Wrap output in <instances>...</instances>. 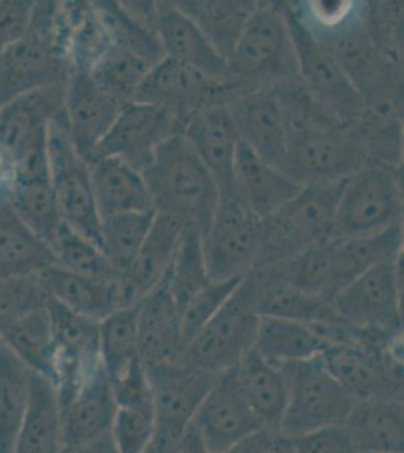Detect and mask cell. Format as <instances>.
<instances>
[{
	"instance_id": "f6af8a7d",
	"label": "cell",
	"mask_w": 404,
	"mask_h": 453,
	"mask_svg": "<svg viewBox=\"0 0 404 453\" xmlns=\"http://www.w3.org/2000/svg\"><path fill=\"white\" fill-rule=\"evenodd\" d=\"M275 273L305 294L329 301L335 295L331 260V241L309 248L286 262L267 265Z\"/></svg>"
},
{
	"instance_id": "2e32d148",
	"label": "cell",
	"mask_w": 404,
	"mask_h": 453,
	"mask_svg": "<svg viewBox=\"0 0 404 453\" xmlns=\"http://www.w3.org/2000/svg\"><path fill=\"white\" fill-rule=\"evenodd\" d=\"M181 132L183 124L174 113L153 104L128 102L87 162L118 157L142 173L157 147Z\"/></svg>"
},
{
	"instance_id": "d6986e66",
	"label": "cell",
	"mask_w": 404,
	"mask_h": 453,
	"mask_svg": "<svg viewBox=\"0 0 404 453\" xmlns=\"http://www.w3.org/2000/svg\"><path fill=\"white\" fill-rule=\"evenodd\" d=\"M65 83L16 98L0 109V155L11 170L23 156L49 145L50 123L64 112Z\"/></svg>"
},
{
	"instance_id": "db71d44e",
	"label": "cell",
	"mask_w": 404,
	"mask_h": 453,
	"mask_svg": "<svg viewBox=\"0 0 404 453\" xmlns=\"http://www.w3.org/2000/svg\"><path fill=\"white\" fill-rule=\"evenodd\" d=\"M34 6L32 0H0V53L25 35Z\"/></svg>"
},
{
	"instance_id": "7c38bea8",
	"label": "cell",
	"mask_w": 404,
	"mask_h": 453,
	"mask_svg": "<svg viewBox=\"0 0 404 453\" xmlns=\"http://www.w3.org/2000/svg\"><path fill=\"white\" fill-rule=\"evenodd\" d=\"M332 310L348 328L403 335L400 260L369 269L331 299Z\"/></svg>"
},
{
	"instance_id": "f1b7e54d",
	"label": "cell",
	"mask_w": 404,
	"mask_h": 453,
	"mask_svg": "<svg viewBox=\"0 0 404 453\" xmlns=\"http://www.w3.org/2000/svg\"><path fill=\"white\" fill-rule=\"evenodd\" d=\"M234 185L241 204L262 221L293 200L303 188L243 142L237 147Z\"/></svg>"
},
{
	"instance_id": "681fc988",
	"label": "cell",
	"mask_w": 404,
	"mask_h": 453,
	"mask_svg": "<svg viewBox=\"0 0 404 453\" xmlns=\"http://www.w3.org/2000/svg\"><path fill=\"white\" fill-rule=\"evenodd\" d=\"M241 280L243 279L210 281L190 299L189 304L181 311V330L185 346L225 305L231 295L239 288Z\"/></svg>"
},
{
	"instance_id": "b9f144b4",
	"label": "cell",
	"mask_w": 404,
	"mask_h": 453,
	"mask_svg": "<svg viewBox=\"0 0 404 453\" xmlns=\"http://www.w3.org/2000/svg\"><path fill=\"white\" fill-rule=\"evenodd\" d=\"M156 211H134L103 218L100 250L112 268L117 281L132 269L142 247Z\"/></svg>"
},
{
	"instance_id": "ab89813d",
	"label": "cell",
	"mask_w": 404,
	"mask_h": 453,
	"mask_svg": "<svg viewBox=\"0 0 404 453\" xmlns=\"http://www.w3.org/2000/svg\"><path fill=\"white\" fill-rule=\"evenodd\" d=\"M0 340L10 348L35 375L51 382L55 345L47 307L34 310L6 326Z\"/></svg>"
},
{
	"instance_id": "7dc6e473",
	"label": "cell",
	"mask_w": 404,
	"mask_h": 453,
	"mask_svg": "<svg viewBox=\"0 0 404 453\" xmlns=\"http://www.w3.org/2000/svg\"><path fill=\"white\" fill-rule=\"evenodd\" d=\"M51 251L55 254L57 266L67 269L70 273L117 281V277L100 247L65 224H62Z\"/></svg>"
},
{
	"instance_id": "7bdbcfd3",
	"label": "cell",
	"mask_w": 404,
	"mask_h": 453,
	"mask_svg": "<svg viewBox=\"0 0 404 453\" xmlns=\"http://www.w3.org/2000/svg\"><path fill=\"white\" fill-rule=\"evenodd\" d=\"M11 203L21 221L42 242L53 247L64 221L57 209L50 177L36 180L11 181Z\"/></svg>"
},
{
	"instance_id": "e575fe53",
	"label": "cell",
	"mask_w": 404,
	"mask_h": 453,
	"mask_svg": "<svg viewBox=\"0 0 404 453\" xmlns=\"http://www.w3.org/2000/svg\"><path fill=\"white\" fill-rule=\"evenodd\" d=\"M317 325L281 318H260L254 350L273 366L311 360L331 348Z\"/></svg>"
},
{
	"instance_id": "9f6ffc18",
	"label": "cell",
	"mask_w": 404,
	"mask_h": 453,
	"mask_svg": "<svg viewBox=\"0 0 404 453\" xmlns=\"http://www.w3.org/2000/svg\"><path fill=\"white\" fill-rule=\"evenodd\" d=\"M61 453H118L113 444L111 434L95 438L87 443L74 444V446H64Z\"/></svg>"
},
{
	"instance_id": "3957f363",
	"label": "cell",
	"mask_w": 404,
	"mask_h": 453,
	"mask_svg": "<svg viewBox=\"0 0 404 453\" xmlns=\"http://www.w3.org/2000/svg\"><path fill=\"white\" fill-rule=\"evenodd\" d=\"M231 87L278 88L301 82L296 49L282 4L256 2L228 58Z\"/></svg>"
},
{
	"instance_id": "4dcf8cb0",
	"label": "cell",
	"mask_w": 404,
	"mask_h": 453,
	"mask_svg": "<svg viewBox=\"0 0 404 453\" xmlns=\"http://www.w3.org/2000/svg\"><path fill=\"white\" fill-rule=\"evenodd\" d=\"M344 427L361 453H404L403 401L356 399Z\"/></svg>"
},
{
	"instance_id": "c3c4849f",
	"label": "cell",
	"mask_w": 404,
	"mask_h": 453,
	"mask_svg": "<svg viewBox=\"0 0 404 453\" xmlns=\"http://www.w3.org/2000/svg\"><path fill=\"white\" fill-rule=\"evenodd\" d=\"M47 301L49 295L38 275L0 281V331L21 316L46 307Z\"/></svg>"
},
{
	"instance_id": "816d5d0a",
	"label": "cell",
	"mask_w": 404,
	"mask_h": 453,
	"mask_svg": "<svg viewBox=\"0 0 404 453\" xmlns=\"http://www.w3.org/2000/svg\"><path fill=\"white\" fill-rule=\"evenodd\" d=\"M154 433L153 416L118 408L111 437L118 453H143Z\"/></svg>"
},
{
	"instance_id": "603a6c76",
	"label": "cell",
	"mask_w": 404,
	"mask_h": 453,
	"mask_svg": "<svg viewBox=\"0 0 404 453\" xmlns=\"http://www.w3.org/2000/svg\"><path fill=\"white\" fill-rule=\"evenodd\" d=\"M124 104L103 91L89 72L70 70L65 96L64 119L68 134L79 155L89 159L94 149L108 134Z\"/></svg>"
},
{
	"instance_id": "ac0fdd59",
	"label": "cell",
	"mask_w": 404,
	"mask_h": 453,
	"mask_svg": "<svg viewBox=\"0 0 404 453\" xmlns=\"http://www.w3.org/2000/svg\"><path fill=\"white\" fill-rule=\"evenodd\" d=\"M225 104L236 124L240 142L271 165L281 168L288 134L277 89H237L231 87Z\"/></svg>"
},
{
	"instance_id": "6da1fadb",
	"label": "cell",
	"mask_w": 404,
	"mask_h": 453,
	"mask_svg": "<svg viewBox=\"0 0 404 453\" xmlns=\"http://www.w3.org/2000/svg\"><path fill=\"white\" fill-rule=\"evenodd\" d=\"M142 175L154 211L179 219L204 236L219 206V191L183 134L162 142Z\"/></svg>"
},
{
	"instance_id": "44dd1931",
	"label": "cell",
	"mask_w": 404,
	"mask_h": 453,
	"mask_svg": "<svg viewBox=\"0 0 404 453\" xmlns=\"http://www.w3.org/2000/svg\"><path fill=\"white\" fill-rule=\"evenodd\" d=\"M234 369L216 380L192 422L210 453H225L243 438L264 429L241 396Z\"/></svg>"
},
{
	"instance_id": "f5cc1de1",
	"label": "cell",
	"mask_w": 404,
	"mask_h": 453,
	"mask_svg": "<svg viewBox=\"0 0 404 453\" xmlns=\"http://www.w3.org/2000/svg\"><path fill=\"white\" fill-rule=\"evenodd\" d=\"M294 453H361L344 425L292 437Z\"/></svg>"
},
{
	"instance_id": "7a4b0ae2",
	"label": "cell",
	"mask_w": 404,
	"mask_h": 453,
	"mask_svg": "<svg viewBox=\"0 0 404 453\" xmlns=\"http://www.w3.org/2000/svg\"><path fill=\"white\" fill-rule=\"evenodd\" d=\"M68 72L61 2H35L25 35L0 53V109L27 94L64 85Z\"/></svg>"
},
{
	"instance_id": "4fadbf2b",
	"label": "cell",
	"mask_w": 404,
	"mask_h": 453,
	"mask_svg": "<svg viewBox=\"0 0 404 453\" xmlns=\"http://www.w3.org/2000/svg\"><path fill=\"white\" fill-rule=\"evenodd\" d=\"M201 241L211 281L245 279L256 268L262 253V219L239 198H219L215 218Z\"/></svg>"
},
{
	"instance_id": "83f0119b",
	"label": "cell",
	"mask_w": 404,
	"mask_h": 453,
	"mask_svg": "<svg viewBox=\"0 0 404 453\" xmlns=\"http://www.w3.org/2000/svg\"><path fill=\"white\" fill-rule=\"evenodd\" d=\"M117 411L118 405L113 397L112 384L100 366L61 407L64 446L87 443L108 435Z\"/></svg>"
},
{
	"instance_id": "8fae6325",
	"label": "cell",
	"mask_w": 404,
	"mask_h": 453,
	"mask_svg": "<svg viewBox=\"0 0 404 453\" xmlns=\"http://www.w3.org/2000/svg\"><path fill=\"white\" fill-rule=\"evenodd\" d=\"M49 162L51 188L62 221L100 247L102 217L94 196L91 171L72 144L64 112L49 127Z\"/></svg>"
},
{
	"instance_id": "e0dca14e",
	"label": "cell",
	"mask_w": 404,
	"mask_h": 453,
	"mask_svg": "<svg viewBox=\"0 0 404 453\" xmlns=\"http://www.w3.org/2000/svg\"><path fill=\"white\" fill-rule=\"evenodd\" d=\"M231 85L219 83L194 68L164 57L149 68L132 102L166 109L185 126L190 115L209 104L225 102Z\"/></svg>"
},
{
	"instance_id": "4316f807",
	"label": "cell",
	"mask_w": 404,
	"mask_h": 453,
	"mask_svg": "<svg viewBox=\"0 0 404 453\" xmlns=\"http://www.w3.org/2000/svg\"><path fill=\"white\" fill-rule=\"evenodd\" d=\"M183 232L185 226L179 219L156 211L133 266L117 281L123 307L138 304L168 275Z\"/></svg>"
},
{
	"instance_id": "484cf974",
	"label": "cell",
	"mask_w": 404,
	"mask_h": 453,
	"mask_svg": "<svg viewBox=\"0 0 404 453\" xmlns=\"http://www.w3.org/2000/svg\"><path fill=\"white\" fill-rule=\"evenodd\" d=\"M181 314L169 292L168 275L139 301L138 357L143 366L177 361L183 352Z\"/></svg>"
},
{
	"instance_id": "f546056e",
	"label": "cell",
	"mask_w": 404,
	"mask_h": 453,
	"mask_svg": "<svg viewBox=\"0 0 404 453\" xmlns=\"http://www.w3.org/2000/svg\"><path fill=\"white\" fill-rule=\"evenodd\" d=\"M57 265L55 254L32 232L11 203V186L0 191V281L38 275Z\"/></svg>"
},
{
	"instance_id": "60d3db41",
	"label": "cell",
	"mask_w": 404,
	"mask_h": 453,
	"mask_svg": "<svg viewBox=\"0 0 404 453\" xmlns=\"http://www.w3.org/2000/svg\"><path fill=\"white\" fill-rule=\"evenodd\" d=\"M138 313L139 303L119 307L98 322L100 363L111 381L139 360Z\"/></svg>"
},
{
	"instance_id": "8992f818",
	"label": "cell",
	"mask_w": 404,
	"mask_h": 453,
	"mask_svg": "<svg viewBox=\"0 0 404 453\" xmlns=\"http://www.w3.org/2000/svg\"><path fill=\"white\" fill-rule=\"evenodd\" d=\"M403 222L400 166L369 164L348 177L338 201L332 239L369 236Z\"/></svg>"
},
{
	"instance_id": "8d00e7d4",
	"label": "cell",
	"mask_w": 404,
	"mask_h": 453,
	"mask_svg": "<svg viewBox=\"0 0 404 453\" xmlns=\"http://www.w3.org/2000/svg\"><path fill=\"white\" fill-rule=\"evenodd\" d=\"M62 448L61 408L57 390L46 378L34 375L31 401L12 453H61Z\"/></svg>"
},
{
	"instance_id": "52a82bcc",
	"label": "cell",
	"mask_w": 404,
	"mask_h": 453,
	"mask_svg": "<svg viewBox=\"0 0 404 453\" xmlns=\"http://www.w3.org/2000/svg\"><path fill=\"white\" fill-rule=\"evenodd\" d=\"M278 367L286 382V407L279 433L297 437L344 425L356 399L329 373L322 356Z\"/></svg>"
},
{
	"instance_id": "836d02e7",
	"label": "cell",
	"mask_w": 404,
	"mask_h": 453,
	"mask_svg": "<svg viewBox=\"0 0 404 453\" xmlns=\"http://www.w3.org/2000/svg\"><path fill=\"white\" fill-rule=\"evenodd\" d=\"M403 253V222L384 232L350 239H331L335 294L374 266L400 260Z\"/></svg>"
},
{
	"instance_id": "9c48e42d",
	"label": "cell",
	"mask_w": 404,
	"mask_h": 453,
	"mask_svg": "<svg viewBox=\"0 0 404 453\" xmlns=\"http://www.w3.org/2000/svg\"><path fill=\"white\" fill-rule=\"evenodd\" d=\"M153 387L154 433L143 453H174L217 375L181 361L147 367Z\"/></svg>"
},
{
	"instance_id": "11a10c76",
	"label": "cell",
	"mask_w": 404,
	"mask_h": 453,
	"mask_svg": "<svg viewBox=\"0 0 404 453\" xmlns=\"http://www.w3.org/2000/svg\"><path fill=\"white\" fill-rule=\"evenodd\" d=\"M225 453H294V448L292 437L279 431L258 429Z\"/></svg>"
},
{
	"instance_id": "d6a6232c",
	"label": "cell",
	"mask_w": 404,
	"mask_h": 453,
	"mask_svg": "<svg viewBox=\"0 0 404 453\" xmlns=\"http://www.w3.org/2000/svg\"><path fill=\"white\" fill-rule=\"evenodd\" d=\"M49 298L65 305L74 313L89 319H104L123 307L119 286L115 280H100L70 273L57 265H51L38 273Z\"/></svg>"
},
{
	"instance_id": "277c9868",
	"label": "cell",
	"mask_w": 404,
	"mask_h": 453,
	"mask_svg": "<svg viewBox=\"0 0 404 453\" xmlns=\"http://www.w3.org/2000/svg\"><path fill=\"white\" fill-rule=\"evenodd\" d=\"M344 185L346 180L303 186L293 200L263 219L262 253L256 268L286 262L331 241Z\"/></svg>"
},
{
	"instance_id": "d4e9b609",
	"label": "cell",
	"mask_w": 404,
	"mask_h": 453,
	"mask_svg": "<svg viewBox=\"0 0 404 453\" xmlns=\"http://www.w3.org/2000/svg\"><path fill=\"white\" fill-rule=\"evenodd\" d=\"M156 31L164 57L186 64L216 82L231 85L225 58L211 46L200 27L175 2H157Z\"/></svg>"
},
{
	"instance_id": "d590c367",
	"label": "cell",
	"mask_w": 404,
	"mask_h": 453,
	"mask_svg": "<svg viewBox=\"0 0 404 453\" xmlns=\"http://www.w3.org/2000/svg\"><path fill=\"white\" fill-rule=\"evenodd\" d=\"M234 372L241 396L260 425L279 431L286 407V382L281 367L273 366L252 349Z\"/></svg>"
},
{
	"instance_id": "74e56055",
	"label": "cell",
	"mask_w": 404,
	"mask_h": 453,
	"mask_svg": "<svg viewBox=\"0 0 404 453\" xmlns=\"http://www.w3.org/2000/svg\"><path fill=\"white\" fill-rule=\"evenodd\" d=\"M175 4L226 61L256 6V2L237 0H186Z\"/></svg>"
},
{
	"instance_id": "ba28073f",
	"label": "cell",
	"mask_w": 404,
	"mask_h": 453,
	"mask_svg": "<svg viewBox=\"0 0 404 453\" xmlns=\"http://www.w3.org/2000/svg\"><path fill=\"white\" fill-rule=\"evenodd\" d=\"M371 164L354 126L312 127L288 134L281 170L302 186L347 180Z\"/></svg>"
},
{
	"instance_id": "f907efd6",
	"label": "cell",
	"mask_w": 404,
	"mask_h": 453,
	"mask_svg": "<svg viewBox=\"0 0 404 453\" xmlns=\"http://www.w3.org/2000/svg\"><path fill=\"white\" fill-rule=\"evenodd\" d=\"M112 384L113 397L118 408L153 416V387L147 367L134 361Z\"/></svg>"
},
{
	"instance_id": "ee69618b",
	"label": "cell",
	"mask_w": 404,
	"mask_h": 453,
	"mask_svg": "<svg viewBox=\"0 0 404 453\" xmlns=\"http://www.w3.org/2000/svg\"><path fill=\"white\" fill-rule=\"evenodd\" d=\"M149 68V62L128 50L127 47L111 42L89 70V74L103 91L126 104L132 102L134 91Z\"/></svg>"
},
{
	"instance_id": "cb8c5ba5",
	"label": "cell",
	"mask_w": 404,
	"mask_h": 453,
	"mask_svg": "<svg viewBox=\"0 0 404 453\" xmlns=\"http://www.w3.org/2000/svg\"><path fill=\"white\" fill-rule=\"evenodd\" d=\"M243 283L258 318H281L318 326L341 324L329 301L294 288L271 266L254 269L246 275Z\"/></svg>"
},
{
	"instance_id": "9a60e30c",
	"label": "cell",
	"mask_w": 404,
	"mask_h": 453,
	"mask_svg": "<svg viewBox=\"0 0 404 453\" xmlns=\"http://www.w3.org/2000/svg\"><path fill=\"white\" fill-rule=\"evenodd\" d=\"M308 27L328 49L359 94L389 81L403 79L399 62L393 61L382 50L363 14L354 19L348 16L335 27H314L309 23Z\"/></svg>"
},
{
	"instance_id": "ffe728a7",
	"label": "cell",
	"mask_w": 404,
	"mask_h": 453,
	"mask_svg": "<svg viewBox=\"0 0 404 453\" xmlns=\"http://www.w3.org/2000/svg\"><path fill=\"white\" fill-rule=\"evenodd\" d=\"M181 134L213 177L219 198H237L234 165L240 138L225 102L190 115Z\"/></svg>"
},
{
	"instance_id": "7402d4cb",
	"label": "cell",
	"mask_w": 404,
	"mask_h": 453,
	"mask_svg": "<svg viewBox=\"0 0 404 453\" xmlns=\"http://www.w3.org/2000/svg\"><path fill=\"white\" fill-rule=\"evenodd\" d=\"M354 129L374 164L401 166L403 160V79H394L361 94Z\"/></svg>"
},
{
	"instance_id": "1f68e13d",
	"label": "cell",
	"mask_w": 404,
	"mask_h": 453,
	"mask_svg": "<svg viewBox=\"0 0 404 453\" xmlns=\"http://www.w3.org/2000/svg\"><path fill=\"white\" fill-rule=\"evenodd\" d=\"M100 217L153 211V200L142 173L118 157L88 162Z\"/></svg>"
},
{
	"instance_id": "30bf717a",
	"label": "cell",
	"mask_w": 404,
	"mask_h": 453,
	"mask_svg": "<svg viewBox=\"0 0 404 453\" xmlns=\"http://www.w3.org/2000/svg\"><path fill=\"white\" fill-rule=\"evenodd\" d=\"M258 320L241 280L215 318L186 343L179 360L194 369L222 375L254 349Z\"/></svg>"
},
{
	"instance_id": "bcb514c9",
	"label": "cell",
	"mask_w": 404,
	"mask_h": 453,
	"mask_svg": "<svg viewBox=\"0 0 404 453\" xmlns=\"http://www.w3.org/2000/svg\"><path fill=\"white\" fill-rule=\"evenodd\" d=\"M205 266L204 251L200 233L185 226L174 262L168 273L169 292L179 307V314L190 299L210 283Z\"/></svg>"
},
{
	"instance_id": "6f0895ef",
	"label": "cell",
	"mask_w": 404,
	"mask_h": 453,
	"mask_svg": "<svg viewBox=\"0 0 404 453\" xmlns=\"http://www.w3.org/2000/svg\"><path fill=\"white\" fill-rule=\"evenodd\" d=\"M174 453H210L205 448L204 441L201 438L200 434L194 426V423H190V426L186 429L183 437L179 438V444L175 448Z\"/></svg>"
},
{
	"instance_id": "5bb4252c",
	"label": "cell",
	"mask_w": 404,
	"mask_h": 453,
	"mask_svg": "<svg viewBox=\"0 0 404 453\" xmlns=\"http://www.w3.org/2000/svg\"><path fill=\"white\" fill-rule=\"evenodd\" d=\"M282 5L296 49L301 82L338 119L348 126H354L362 104L361 94L343 70L338 67L332 55L308 27L307 20L297 12L296 8L290 6V4Z\"/></svg>"
},
{
	"instance_id": "f35d334b",
	"label": "cell",
	"mask_w": 404,
	"mask_h": 453,
	"mask_svg": "<svg viewBox=\"0 0 404 453\" xmlns=\"http://www.w3.org/2000/svg\"><path fill=\"white\" fill-rule=\"evenodd\" d=\"M34 375L0 340V453H12L31 401Z\"/></svg>"
},
{
	"instance_id": "5b68a950",
	"label": "cell",
	"mask_w": 404,
	"mask_h": 453,
	"mask_svg": "<svg viewBox=\"0 0 404 453\" xmlns=\"http://www.w3.org/2000/svg\"><path fill=\"white\" fill-rule=\"evenodd\" d=\"M401 335L358 331L350 343L332 345L322 356L329 373L354 399L403 401Z\"/></svg>"
}]
</instances>
